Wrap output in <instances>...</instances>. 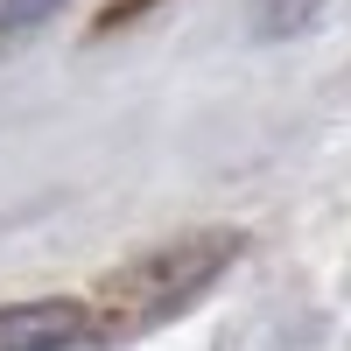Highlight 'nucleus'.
<instances>
[{
    "label": "nucleus",
    "mask_w": 351,
    "mask_h": 351,
    "mask_svg": "<svg viewBox=\"0 0 351 351\" xmlns=\"http://www.w3.org/2000/svg\"><path fill=\"white\" fill-rule=\"evenodd\" d=\"M64 8H71V0H0V43L36 36V28H49Z\"/></svg>",
    "instance_id": "4"
},
{
    "label": "nucleus",
    "mask_w": 351,
    "mask_h": 351,
    "mask_svg": "<svg viewBox=\"0 0 351 351\" xmlns=\"http://www.w3.org/2000/svg\"><path fill=\"white\" fill-rule=\"evenodd\" d=\"M99 316L71 302V295H43V302H14L0 309V351H77L92 337Z\"/></svg>",
    "instance_id": "2"
},
{
    "label": "nucleus",
    "mask_w": 351,
    "mask_h": 351,
    "mask_svg": "<svg viewBox=\"0 0 351 351\" xmlns=\"http://www.w3.org/2000/svg\"><path fill=\"white\" fill-rule=\"evenodd\" d=\"M232 253H239L232 232H197V239H176V246H162L148 260H134V267L112 281V316H106V324H120V330L169 324L176 309H190L204 288L225 274Z\"/></svg>",
    "instance_id": "1"
},
{
    "label": "nucleus",
    "mask_w": 351,
    "mask_h": 351,
    "mask_svg": "<svg viewBox=\"0 0 351 351\" xmlns=\"http://www.w3.org/2000/svg\"><path fill=\"white\" fill-rule=\"evenodd\" d=\"M309 21H316V0H253V36H267V43L295 36Z\"/></svg>",
    "instance_id": "3"
}]
</instances>
